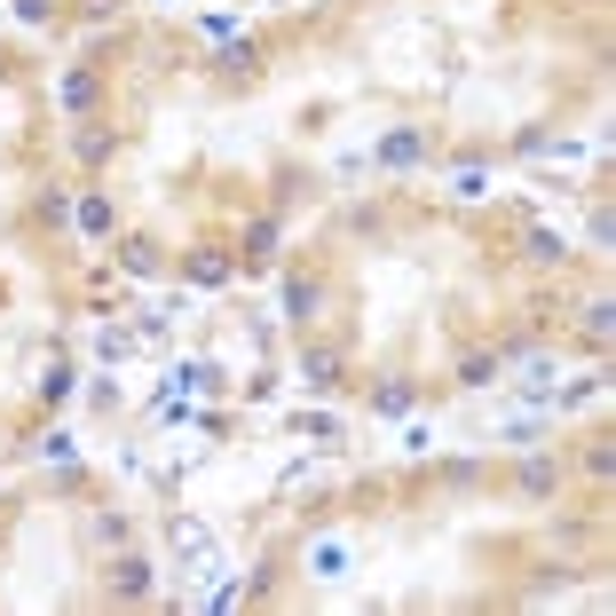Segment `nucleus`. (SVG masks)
<instances>
[{"label":"nucleus","mask_w":616,"mask_h":616,"mask_svg":"<svg viewBox=\"0 0 616 616\" xmlns=\"http://www.w3.org/2000/svg\"><path fill=\"white\" fill-rule=\"evenodd\" d=\"M72 395H80V371H72V356H63V364L40 371V403L56 411V403H72Z\"/></svg>","instance_id":"nucleus-16"},{"label":"nucleus","mask_w":616,"mask_h":616,"mask_svg":"<svg viewBox=\"0 0 616 616\" xmlns=\"http://www.w3.org/2000/svg\"><path fill=\"white\" fill-rule=\"evenodd\" d=\"M175 388H190V395H205V388H222V371L205 364V356H190V364H175Z\"/></svg>","instance_id":"nucleus-21"},{"label":"nucleus","mask_w":616,"mask_h":616,"mask_svg":"<svg viewBox=\"0 0 616 616\" xmlns=\"http://www.w3.org/2000/svg\"><path fill=\"white\" fill-rule=\"evenodd\" d=\"M182 277H190L198 293H222V285L237 277V253H229V246H190V253H182Z\"/></svg>","instance_id":"nucleus-3"},{"label":"nucleus","mask_w":616,"mask_h":616,"mask_svg":"<svg viewBox=\"0 0 616 616\" xmlns=\"http://www.w3.org/2000/svg\"><path fill=\"white\" fill-rule=\"evenodd\" d=\"M277 237H285L277 214H261L246 237H237V246H229V253H237V277H269V269H277Z\"/></svg>","instance_id":"nucleus-2"},{"label":"nucleus","mask_w":616,"mask_h":616,"mask_svg":"<svg viewBox=\"0 0 616 616\" xmlns=\"http://www.w3.org/2000/svg\"><path fill=\"white\" fill-rule=\"evenodd\" d=\"M261 56H269L261 40H229V48H222V63H214V72H222V80H261Z\"/></svg>","instance_id":"nucleus-10"},{"label":"nucleus","mask_w":616,"mask_h":616,"mask_svg":"<svg viewBox=\"0 0 616 616\" xmlns=\"http://www.w3.org/2000/svg\"><path fill=\"white\" fill-rule=\"evenodd\" d=\"M340 371H348V356H340L332 340H308V348H300V380L317 388V395H324V388H340Z\"/></svg>","instance_id":"nucleus-7"},{"label":"nucleus","mask_w":616,"mask_h":616,"mask_svg":"<svg viewBox=\"0 0 616 616\" xmlns=\"http://www.w3.org/2000/svg\"><path fill=\"white\" fill-rule=\"evenodd\" d=\"M513 490H522L530 506H545V498L561 490V466H554V459H522V474H513Z\"/></svg>","instance_id":"nucleus-9"},{"label":"nucleus","mask_w":616,"mask_h":616,"mask_svg":"<svg viewBox=\"0 0 616 616\" xmlns=\"http://www.w3.org/2000/svg\"><path fill=\"white\" fill-rule=\"evenodd\" d=\"M72 222H80L87 237H103V229H111V222H119V205H111V198H103V190H87V198H72Z\"/></svg>","instance_id":"nucleus-14"},{"label":"nucleus","mask_w":616,"mask_h":616,"mask_svg":"<svg viewBox=\"0 0 616 616\" xmlns=\"http://www.w3.org/2000/svg\"><path fill=\"white\" fill-rule=\"evenodd\" d=\"M56 103H63L72 119H87L95 103H103V72H95V63H72V72L56 80Z\"/></svg>","instance_id":"nucleus-5"},{"label":"nucleus","mask_w":616,"mask_h":616,"mask_svg":"<svg viewBox=\"0 0 616 616\" xmlns=\"http://www.w3.org/2000/svg\"><path fill=\"white\" fill-rule=\"evenodd\" d=\"M483 190H490V175H483V166H459V175H451V198H459V205H474Z\"/></svg>","instance_id":"nucleus-23"},{"label":"nucleus","mask_w":616,"mask_h":616,"mask_svg":"<svg viewBox=\"0 0 616 616\" xmlns=\"http://www.w3.org/2000/svg\"><path fill=\"white\" fill-rule=\"evenodd\" d=\"M419 158H427V134H419V127L380 134V151H371V166H380V175H403V166H419Z\"/></svg>","instance_id":"nucleus-6"},{"label":"nucleus","mask_w":616,"mask_h":616,"mask_svg":"<svg viewBox=\"0 0 616 616\" xmlns=\"http://www.w3.org/2000/svg\"><path fill=\"white\" fill-rule=\"evenodd\" d=\"M300 569L308 577H348V545H340V537H308L300 545Z\"/></svg>","instance_id":"nucleus-8"},{"label":"nucleus","mask_w":616,"mask_h":616,"mask_svg":"<svg viewBox=\"0 0 616 616\" xmlns=\"http://www.w3.org/2000/svg\"><path fill=\"white\" fill-rule=\"evenodd\" d=\"M608 466H616V451H608V435H593V442H585V474H593V483H608Z\"/></svg>","instance_id":"nucleus-25"},{"label":"nucleus","mask_w":616,"mask_h":616,"mask_svg":"<svg viewBox=\"0 0 616 616\" xmlns=\"http://www.w3.org/2000/svg\"><path fill=\"white\" fill-rule=\"evenodd\" d=\"M16 16H24V24H48V16H56V0H16Z\"/></svg>","instance_id":"nucleus-27"},{"label":"nucleus","mask_w":616,"mask_h":616,"mask_svg":"<svg viewBox=\"0 0 616 616\" xmlns=\"http://www.w3.org/2000/svg\"><path fill=\"white\" fill-rule=\"evenodd\" d=\"M151 585H158V577H151L143 554H119L111 569H103V593H111V601H151Z\"/></svg>","instance_id":"nucleus-4"},{"label":"nucleus","mask_w":616,"mask_h":616,"mask_svg":"<svg viewBox=\"0 0 616 616\" xmlns=\"http://www.w3.org/2000/svg\"><path fill=\"white\" fill-rule=\"evenodd\" d=\"M119 9H127V0H80V9H72V16H80V24H111Z\"/></svg>","instance_id":"nucleus-26"},{"label":"nucleus","mask_w":616,"mask_h":616,"mask_svg":"<svg viewBox=\"0 0 616 616\" xmlns=\"http://www.w3.org/2000/svg\"><path fill=\"white\" fill-rule=\"evenodd\" d=\"M411 411V380H388V388H371V419H403Z\"/></svg>","instance_id":"nucleus-20"},{"label":"nucleus","mask_w":616,"mask_h":616,"mask_svg":"<svg viewBox=\"0 0 616 616\" xmlns=\"http://www.w3.org/2000/svg\"><path fill=\"white\" fill-rule=\"evenodd\" d=\"M522 246H530V261H537V269H569V261H577V253H569V237H561V229H545V222L522 237Z\"/></svg>","instance_id":"nucleus-11"},{"label":"nucleus","mask_w":616,"mask_h":616,"mask_svg":"<svg viewBox=\"0 0 616 616\" xmlns=\"http://www.w3.org/2000/svg\"><path fill=\"white\" fill-rule=\"evenodd\" d=\"M119 269H127V277H158V246H151V237H119Z\"/></svg>","instance_id":"nucleus-15"},{"label":"nucleus","mask_w":616,"mask_h":616,"mask_svg":"<svg viewBox=\"0 0 616 616\" xmlns=\"http://www.w3.org/2000/svg\"><path fill=\"white\" fill-rule=\"evenodd\" d=\"M593 395H601V380H569V388H554L545 403H554V411H577V403H593Z\"/></svg>","instance_id":"nucleus-24"},{"label":"nucleus","mask_w":616,"mask_h":616,"mask_svg":"<svg viewBox=\"0 0 616 616\" xmlns=\"http://www.w3.org/2000/svg\"><path fill=\"white\" fill-rule=\"evenodd\" d=\"M577 332H585L593 348H601V340L616 332V308H608V300H585V317H577Z\"/></svg>","instance_id":"nucleus-22"},{"label":"nucleus","mask_w":616,"mask_h":616,"mask_svg":"<svg viewBox=\"0 0 616 616\" xmlns=\"http://www.w3.org/2000/svg\"><path fill=\"white\" fill-rule=\"evenodd\" d=\"M72 151H80V166H103V158L119 151V127H80V134H72Z\"/></svg>","instance_id":"nucleus-17"},{"label":"nucleus","mask_w":616,"mask_h":616,"mask_svg":"<svg viewBox=\"0 0 616 616\" xmlns=\"http://www.w3.org/2000/svg\"><path fill=\"white\" fill-rule=\"evenodd\" d=\"M32 222H40V229H63V222H72V190H40V198H32Z\"/></svg>","instance_id":"nucleus-19"},{"label":"nucleus","mask_w":616,"mask_h":616,"mask_svg":"<svg viewBox=\"0 0 616 616\" xmlns=\"http://www.w3.org/2000/svg\"><path fill=\"white\" fill-rule=\"evenodd\" d=\"M32 451H40L48 466H63V474H80V442H72V435H63V427H48L40 442H32Z\"/></svg>","instance_id":"nucleus-18"},{"label":"nucleus","mask_w":616,"mask_h":616,"mask_svg":"<svg viewBox=\"0 0 616 616\" xmlns=\"http://www.w3.org/2000/svg\"><path fill=\"white\" fill-rule=\"evenodd\" d=\"M498 371H506V364H498V348H466V356H459V371H451V380H459V388H490Z\"/></svg>","instance_id":"nucleus-13"},{"label":"nucleus","mask_w":616,"mask_h":616,"mask_svg":"<svg viewBox=\"0 0 616 616\" xmlns=\"http://www.w3.org/2000/svg\"><path fill=\"white\" fill-rule=\"evenodd\" d=\"M9 80H16V56H9V48H0V87H9Z\"/></svg>","instance_id":"nucleus-28"},{"label":"nucleus","mask_w":616,"mask_h":616,"mask_svg":"<svg viewBox=\"0 0 616 616\" xmlns=\"http://www.w3.org/2000/svg\"><path fill=\"white\" fill-rule=\"evenodd\" d=\"M317 308H324V285L317 277H293L285 285V324H317Z\"/></svg>","instance_id":"nucleus-12"},{"label":"nucleus","mask_w":616,"mask_h":616,"mask_svg":"<svg viewBox=\"0 0 616 616\" xmlns=\"http://www.w3.org/2000/svg\"><path fill=\"white\" fill-rule=\"evenodd\" d=\"M166 537H175V554L190 561V577H222V545H214V530H205V522L175 513V522H166Z\"/></svg>","instance_id":"nucleus-1"}]
</instances>
